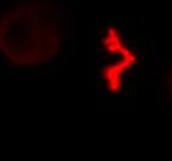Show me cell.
Masks as SVG:
<instances>
[{
  "mask_svg": "<svg viewBox=\"0 0 172 161\" xmlns=\"http://www.w3.org/2000/svg\"><path fill=\"white\" fill-rule=\"evenodd\" d=\"M113 21H114V22H116V24H121V22L124 21V17L118 16V17H114V19H113Z\"/></svg>",
  "mask_w": 172,
  "mask_h": 161,
  "instance_id": "cell-4",
  "label": "cell"
},
{
  "mask_svg": "<svg viewBox=\"0 0 172 161\" xmlns=\"http://www.w3.org/2000/svg\"><path fill=\"white\" fill-rule=\"evenodd\" d=\"M130 65V61H128V59H125L124 62H121L119 66H118V70H120V71H123V70H125L128 66Z\"/></svg>",
  "mask_w": 172,
  "mask_h": 161,
  "instance_id": "cell-1",
  "label": "cell"
},
{
  "mask_svg": "<svg viewBox=\"0 0 172 161\" xmlns=\"http://www.w3.org/2000/svg\"><path fill=\"white\" fill-rule=\"evenodd\" d=\"M108 35L110 36V37H114L115 36V30L113 27H108Z\"/></svg>",
  "mask_w": 172,
  "mask_h": 161,
  "instance_id": "cell-3",
  "label": "cell"
},
{
  "mask_svg": "<svg viewBox=\"0 0 172 161\" xmlns=\"http://www.w3.org/2000/svg\"><path fill=\"white\" fill-rule=\"evenodd\" d=\"M101 95H103V92H101V90H98V92L95 93V97H97V98H100Z\"/></svg>",
  "mask_w": 172,
  "mask_h": 161,
  "instance_id": "cell-7",
  "label": "cell"
},
{
  "mask_svg": "<svg viewBox=\"0 0 172 161\" xmlns=\"http://www.w3.org/2000/svg\"><path fill=\"white\" fill-rule=\"evenodd\" d=\"M6 1H8V0H0V9L5 5V3H6Z\"/></svg>",
  "mask_w": 172,
  "mask_h": 161,
  "instance_id": "cell-8",
  "label": "cell"
},
{
  "mask_svg": "<svg viewBox=\"0 0 172 161\" xmlns=\"http://www.w3.org/2000/svg\"><path fill=\"white\" fill-rule=\"evenodd\" d=\"M103 65H104V62L100 61V59H98V61L95 62V66H97V67H100V66H103Z\"/></svg>",
  "mask_w": 172,
  "mask_h": 161,
  "instance_id": "cell-6",
  "label": "cell"
},
{
  "mask_svg": "<svg viewBox=\"0 0 172 161\" xmlns=\"http://www.w3.org/2000/svg\"><path fill=\"white\" fill-rule=\"evenodd\" d=\"M136 70H137V67H136V66H134V67H132V71H134V72H136Z\"/></svg>",
  "mask_w": 172,
  "mask_h": 161,
  "instance_id": "cell-10",
  "label": "cell"
},
{
  "mask_svg": "<svg viewBox=\"0 0 172 161\" xmlns=\"http://www.w3.org/2000/svg\"><path fill=\"white\" fill-rule=\"evenodd\" d=\"M124 36L126 37V39H131V29H130V26H125V29H124Z\"/></svg>",
  "mask_w": 172,
  "mask_h": 161,
  "instance_id": "cell-2",
  "label": "cell"
},
{
  "mask_svg": "<svg viewBox=\"0 0 172 161\" xmlns=\"http://www.w3.org/2000/svg\"><path fill=\"white\" fill-rule=\"evenodd\" d=\"M95 79H97V81H100V79H101V74L100 73L95 74Z\"/></svg>",
  "mask_w": 172,
  "mask_h": 161,
  "instance_id": "cell-9",
  "label": "cell"
},
{
  "mask_svg": "<svg viewBox=\"0 0 172 161\" xmlns=\"http://www.w3.org/2000/svg\"><path fill=\"white\" fill-rule=\"evenodd\" d=\"M114 58H115V59H120V56H119V55H116V56H115Z\"/></svg>",
  "mask_w": 172,
  "mask_h": 161,
  "instance_id": "cell-11",
  "label": "cell"
},
{
  "mask_svg": "<svg viewBox=\"0 0 172 161\" xmlns=\"http://www.w3.org/2000/svg\"><path fill=\"white\" fill-rule=\"evenodd\" d=\"M108 51H110V52H115V51H118V46H108Z\"/></svg>",
  "mask_w": 172,
  "mask_h": 161,
  "instance_id": "cell-5",
  "label": "cell"
}]
</instances>
